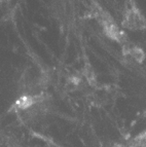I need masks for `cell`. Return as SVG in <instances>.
<instances>
[{"mask_svg":"<svg viewBox=\"0 0 146 147\" xmlns=\"http://www.w3.org/2000/svg\"><path fill=\"white\" fill-rule=\"evenodd\" d=\"M124 26L132 30H139L146 28V21L136 7L127 12L124 21Z\"/></svg>","mask_w":146,"mask_h":147,"instance_id":"1","label":"cell"}]
</instances>
